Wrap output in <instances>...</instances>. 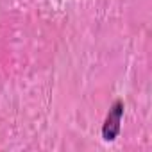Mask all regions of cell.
Here are the masks:
<instances>
[{
    "mask_svg": "<svg viewBox=\"0 0 152 152\" xmlns=\"http://www.w3.org/2000/svg\"><path fill=\"white\" fill-rule=\"evenodd\" d=\"M124 109H125V104L122 99H116L107 115H106V120L102 124V140L104 141H115L120 134V124H122V116H124Z\"/></svg>",
    "mask_w": 152,
    "mask_h": 152,
    "instance_id": "obj_1",
    "label": "cell"
}]
</instances>
